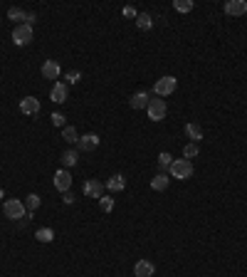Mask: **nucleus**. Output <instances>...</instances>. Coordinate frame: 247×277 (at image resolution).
Returning a JSON list of instances; mask_svg holds the SVG:
<instances>
[{"label":"nucleus","instance_id":"f257e3e1","mask_svg":"<svg viewBox=\"0 0 247 277\" xmlns=\"http://www.w3.org/2000/svg\"><path fill=\"white\" fill-rule=\"evenodd\" d=\"M168 173H171L173 178H178V181H188V178L193 176V164H191L188 159H173Z\"/></svg>","mask_w":247,"mask_h":277},{"label":"nucleus","instance_id":"f03ea898","mask_svg":"<svg viewBox=\"0 0 247 277\" xmlns=\"http://www.w3.org/2000/svg\"><path fill=\"white\" fill-rule=\"evenodd\" d=\"M3 213H5V218H10V221H23L25 213H27V208H25V203H23L20 198H8L5 205H3Z\"/></svg>","mask_w":247,"mask_h":277},{"label":"nucleus","instance_id":"7ed1b4c3","mask_svg":"<svg viewBox=\"0 0 247 277\" xmlns=\"http://www.w3.org/2000/svg\"><path fill=\"white\" fill-rule=\"evenodd\" d=\"M175 87H178V80L175 77H171V75H166V77H161V80H156V84H153V92H156V97H168V94H173L175 92Z\"/></svg>","mask_w":247,"mask_h":277},{"label":"nucleus","instance_id":"20e7f679","mask_svg":"<svg viewBox=\"0 0 247 277\" xmlns=\"http://www.w3.org/2000/svg\"><path fill=\"white\" fill-rule=\"evenodd\" d=\"M146 111H148V119H151V121H163V119H166V114H168L166 99H161V97L151 99V102H148V107H146Z\"/></svg>","mask_w":247,"mask_h":277},{"label":"nucleus","instance_id":"39448f33","mask_svg":"<svg viewBox=\"0 0 247 277\" xmlns=\"http://www.w3.org/2000/svg\"><path fill=\"white\" fill-rule=\"evenodd\" d=\"M13 42H15L18 47L30 45V42H32V28H30V25H15V30H13Z\"/></svg>","mask_w":247,"mask_h":277},{"label":"nucleus","instance_id":"423d86ee","mask_svg":"<svg viewBox=\"0 0 247 277\" xmlns=\"http://www.w3.org/2000/svg\"><path fill=\"white\" fill-rule=\"evenodd\" d=\"M222 13L230 15V18L245 15V13H247V0H227V3L222 5Z\"/></svg>","mask_w":247,"mask_h":277},{"label":"nucleus","instance_id":"0eeeda50","mask_svg":"<svg viewBox=\"0 0 247 277\" xmlns=\"http://www.w3.org/2000/svg\"><path fill=\"white\" fill-rule=\"evenodd\" d=\"M54 188H57L59 193H67V191L72 188V176H70V171L59 168V171L54 173Z\"/></svg>","mask_w":247,"mask_h":277},{"label":"nucleus","instance_id":"6e6552de","mask_svg":"<svg viewBox=\"0 0 247 277\" xmlns=\"http://www.w3.org/2000/svg\"><path fill=\"white\" fill-rule=\"evenodd\" d=\"M99 149V136L97 134H84L77 141V151H97Z\"/></svg>","mask_w":247,"mask_h":277},{"label":"nucleus","instance_id":"1a4fd4ad","mask_svg":"<svg viewBox=\"0 0 247 277\" xmlns=\"http://www.w3.org/2000/svg\"><path fill=\"white\" fill-rule=\"evenodd\" d=\"M82 191H84V195H89V198H101L104 195V183L101 181H97V178H89L84 186H82Z\"/></svg>","mask_w":247,"mask_h":277},{"label":"nucleus","instance_id":"9d476101","mask_svg":"<svg viewBox=\"0 0 247 277\" xmlns=\"http://www.w3.org/2000/svg\"><path fill=\"white\" fill-rule=\"evenodd\" d=\"M67 97H70L67 84H65V82H54V87H52V92H49V99H52L54 104H65Z\"/></svg>","mask_w":247,"mask_h":277},{"label":"nucleus","instance_id":"9b49d317","mask_svg":"<svg viewBox=\"0 0 247 277\" xmlns=\"http://www.w3.org/2000/svg\"><path fill=\"white\" fill-rule=\"evenodd\" d=\"M20 111L27 114V116L37 114V111H40V99H37V97H25V99L20 102Z\"/></svg>","mask_w":247,"mask_h":277},{"label":"nucleus","instance_id":"f8f14e48","mask_svg":"<svg viewBox=\"0 0 247 277\" xmlns=\"http://www.w3.org/2000/svg\"><path fill=\"white\" fill-rule=\"evenodd\" d=\"M156 272V267H153V262H148V260H139L136 265H134V275L136 277H151Z\"/></svg>","mask_w":247,"mask_h":277},{"label":"nucleus","instance_id":"ddd939ff","mask_svg":"<svg viewBox=\"0 0 247 277\" xmlns=\"http://www.w3.org/2000/svg\"><path fill=\"white\" fill-rule=\"evenodd\" d=\"M42 77H45V80H57V77H59V64H57L54 59H47V62L42 64Z\"/></svg>","mask_w":247,"mask_h":277},{"label":"nucleus","instance_id":"4468645a","mask_svg":"<svg viewBox=\"0 0 247 277\" xmlns=\"http://www.w3.org/2000/svg\"><path fill=\"white\" fill-rule=\"evenodd\" d=\"M148 94L146 92H136V94H131V99H129V104H131V109H146L148 107Z\"/></svg>","mask_w":247,"mask_h":277},{"label":"nucleus","instance_id":"2eb2a0df","mask_svg":"<svg viewBox=\"0 0 247 277\" xmlns=\"http://www.w3.org/2000/svg\"><path fill=\"white\" fill-rule=\"evenodd\" d=\"M106 188H109L111 193H116V191H124V188H126V178H124L121 173H114V176L106 181Z\"/></svg>","mask_w":247,"mask_h":277},{"label":"nucleus","instance_id":"dca6fc26","mask_svg":"<svg viewBox=\"0 0 247 277\" xmlns=\"http://www.w3.org/2000/svg\"><path fill=\"white\" fill-rule=\"evenodd\" d=\"M185 136H188L193 144H198V141H203V129L198 124H185Z\"/></svg>","mask_w":247,"mask_h":277},{"label":"nucleus","instance_id":"f3484780","mask_svg":"<svg viewBox=\"0 0 247 277\" xmlns=\"http://www.w3.org/2000/svg\"><path fill=\"white\" fill-rule=\"evenodd\" d=\"M77 161H79V151L77 149H67L65 154H62V166H77Z\"/></svg>","mask_w":247,"mask_h":277},{"label":"nucleus","instance_id":"a211bd4d","mask_svg":"<svg viewBox=\"0 0 247 277\" xmlns=\"http://www.w3.org/2000/svg\"><path fill=\"white\" fill-rule=\"evenodd\" d=\"M168 183H171L168 173H158V176H153V178H151V188H153V191H166V188H168Z\"/></svg>","mask_w":247,"mask_h":277},{"label":"nucleus","instance_id":"6ab92c4d","mask_svg":"<svg viewBox=\"0 0 247 277\" xmlns=\"http://www.w3.org/2000/svg\"><path fill=\"white\" fill-rule=\"evenodd\" d=\"M136 28H139V30H151V28H153V18H151L148 13H139V15H136Z\"/></svg>","mask_w":247,"mask_h":277},{"label":"nucleus","instance_id":"aec40b11","mask_svg":"<svg viewBox=\"0 0 247 277\" xmlns=\"http://www.w3.org/2000/svg\"><path fill=\"white\" fill-rule=\"evenodd\" d=\"M62 138H65L67 144H77L79 141V134H77L74 126H65V129H62Z\"/></svg>","mask_w":247,"mask_h":277},{"label":"nucleus","instance_id":"412c9836","mask_svg":"<svg viewBox=\"0 0 247 277\" xmlns=\"http://www.w3.org/2000/svg\"><path fill=\"white\" fill-rule=\"evenodd\" d=\"M25 18H27V13L23 8H10L8 10V20H15L18 25H25Z\"/></svg>","mask_w":247,"mask_h":277},{"label":"nucleus","instance_id":"4be33fe9","mask_svg":"<svg viewBox=\"0 0 247 277\" xmlns=\"http://www.w3.org/2000/svg\"><path fill=\"white\" fill-rule=\"evenodd\" d=\"M171 164H173V156H171L168 151H161V154H158V168H161V173H166V171L171 168Z\"/></svg>","mask_w":247,"mask_h":277},{"label":"nucleus","instance_id":"5701e85b","mask_svg":"<svg viewBox=\"0 0 247 277\" xmlns=\"http://www.w3.org/2000/svg\"><path fill=\"white\" fill-rule=\"evenodd\" d=\"M40 205H42V198H40L37 193H30V195L25 198V208H27V211H32V213H35Z\"/></svg>","mask_w":247,"mask_h":277},{"label":"nucleus","instance_id":"b1692460","mask_svg":"<svg viewBox=\"0 0 247 277\" xmlns=\"http://www.w3.org/2000/svg\"><path fill=\"white\" fill-rule=\"evenodd\" d=\"M35 238H37L40 243H52V240H54V230H52V228H40V230L35 233Z\"/></svg>","mask_w":247,"mask_h":277},{"label":"nucleus","instance_id":"393cba45","mask_svg":"<svg viewBox=\"0 0 247 277\" xmlns=\"http://www.w3.org/2000/svg\"><path fill=\"white\" fill-rule=\"evenodd\" d=\"M173 8H175L178 13H191V10H193V0H175Z\"/></svg>","mask_w":247,"mask_h":277},{"label":"nucleus","instance_id":"a878e982","mask_svg":"<svg viewBox=\"0 0 247 277\" xmlns=\"http://www.w3.org/2000/svg\"><path fill=\"white\" fill-rule=\"evenodd\" d=\"M196 156H198V144L191 141V144H185V146H183V159H188V161H191V159H196Z\"/></svg>","mask_w":247,"mask_h":277},{"label":"nucleus","instance_id":"bb28decb","mask_svg":"<svg viewBox=\"0 0 247 277\" xmlns=\"http://www.w3.org/2000/svg\"><path fill=\"white\" fill-rule=\"evenodd\" d=\"M99 208H101L104 213H111V211H114V198H111V195H101V198H99Z\"/></svg>","mask_w":247,"mask_h":277},{"label":"nucleus","instance_id":"cd10ccee","mask_svg":"<svg viewBox=\"0 0 247 277\" xmlns=\"http://www.w3.org/2000/svg\"><path fill=\"white\" fill-rule=\"evenodd\" d=\"M79 77H82V75L77 72V69H72V72H67V75H65V80H67L65 84H77V82H79Z\"/></svg>","mask_w":247,"mask_h":277},{"label":"nucleus","instance_id":"c85d7f7f","mask_svg":"<svg viewBox=\"0 0 247 277\" xmlns=\"http://www.w3.org/2000/svg\"><path fill=\"white\" fill-rule=\"evenodd\" d=\"M49 119H52V124H54V126H59V129H65V116H62L59 111H54V114H52Z\"/></svg>","mask_w":247,"mask_h":277},{"label":"nucleus","instance_id":"c756f323","mask_svg":"<svg viewBox=\"0 0 247 277\" xmlns=\"http://www.w3.org/2000/svg\"><path fill=\"white\" fill-rule=\"evenodd\" d=\"M139 13H136V8H131V5H126L124 8V18H136Z\"/></svg>","mask_w":247,"mask_h":277},{"label":"nucleus","instance_id":"7c9ffc66","mask_svg":"<svg viewBox=\"0 0 247 277\" xmlns=\"http://www.w3.org/2000/svg\"><path fill=\"white\" fill-rule=\"evenodd\" d=\"M62 195H65V203H67V205H72V203H74V200H77V198H74V193H72V191H67V193H62Z\"/></svg>","mask_w":247,"mask_h":277},{"label":"nucleus","instance_id":"2f4dec72","mask_svg":"<svg viewBox=\"0 0 247 277\" xmlns=\"http://www.w3.org/2000/svg\"><path fill=\"white\" fill-rule=\"evenodd\" d=\"M32 23H35V13H27V18H25V25H30V28H32Z\"/></svg>","mask_w":247,"mask_h":277}]
</instances>
